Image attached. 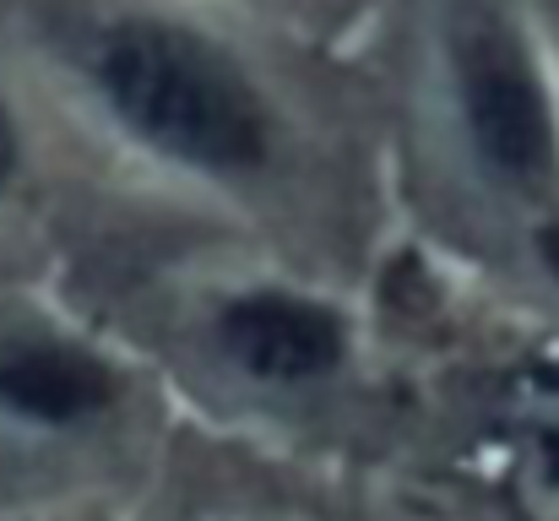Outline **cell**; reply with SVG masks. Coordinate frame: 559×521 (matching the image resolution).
I'll return each mask as SVG.
<instances>
[{
    "label": "cell",
    "instance_id": "52a82bcc",
    "mask_svg": "<svg viewBox=\"0 0 559 521\" xmlns=\"http://www.w3.org/2000/svg\"><path fill=\"white\" fill-rule=\"evenodd\" d=\"M0 521H131L120 500H49V506H5Z\"/></svg>",
    "mask_w": 559,
    "mask_h": 521
},
{
    "label": "cell",
    "instance_id": "277c9868",
    "mask_svg": "<svg viewBox=\"0 0 559 521\" xmlns=\"http://www.w3.org/2000/svg\"><path fill=\"white\" fill-rule=\"evenodd\" d=\"M180 353L201 391L250 407L326 396L359 358L348 305L305 272H228L186 299Z\"/></svg>",
    "mask_w": 559,
    "mask_h": 521
},
{
    "label": "cell",
    "instance_id": "6da1fadb",
    "mask_svg": "<svg viewBox=\"0 0 559 521\" xmlns=\"http://www.w3.org/2000/svg\"><path fill=\"white\" fill-rule=\"evenodd\" d=\"M115 164L245 223L343 201L380 131L354 49L250 0H0Z\"/></svg>",
    "mask_w": 559,
    "mask_h": 521
},
{
    "label": "cell",
    "instance_id": "9c48e42d",
    "mask_svg": "<svg viewBox=\"0 0 559 521\" xmlns=\"http://www.w3.org/2000/svg\"><path fill=\"white\" fill-rule=\"evenodd\" d=\"M533 11H538V27H544V44H549L555 82H559V0H533Z\"/></svg>",
    "mask_w": 559,
    "mask_h": 521
},
{
    "label": "cell",
    "instance_id": "7a4b0ae2",
    "mask_svg": "<svg viewBox=\"0 0 559 521\" xmlns=\"http://www.w3.org/2000/svg\"><path fill=\"white\" fill-rule=\"evenodd\" d=\"M370 55L413 185L559 294V82L533 0H391Z\"/></svg>",
    "mask_w": 559,
    "mask_h": 521
},
{
    "label": "cell",
    "instance_id": "3957f363",
    "mask_svg": "<svg viewBox=\"0 0 559 521\" xmlns=\"http://www.w3.org/2000/svg\"><path fill=\"white\" fill-rule=\"evenodd\" d=\"M158 380L131 347L33 294H0V511L115 500L147 478Z\"/></svg>",
    "mask_w": 559,
    "mask_h": 521
},
{
    "label": "cell",
    "instance_id": "ba28073f",
    "mask_svg": "<svg viewBox=\"0 0 559 521\" xmlns=\"http://www.w3.org/2000/svg\"><path fill=\"white\" fill-rule=\"evenodd\" d=\"M164 521H294L283 506H255V500H206V506H186V511H169Z\"/></svg>",
    "mask_w": 559,
    "mask_h": 521
},
{
    "label": "cell",
    "instance_id": "5b68a950",
    "mask_svg": "<svg viewBox=\"0 0 559 521\" xmlns=\"http://www.w3.org/2000/svg\"><path fill=\"white\" fill-rule=\"evenodd\" d=\"M511 489L533 521H559V380L522 391L506 424Z\"/></svg>",
    "mask_w": 559,
    "mask_h": 521
},
{
    "label": "cell",
    "instance_id": "8992f818",
    "mask_svg": "<svg viewBox=\"0 0 559 521\" xmlns=\"http://www.w3.org/2000/svg\"><path fill=\"white\" fill-rule=\"evenodd\" d=\"M250 5H261L266 16H277L310 38H326L337 49H348L359 33H370L391 11V0H250Z\"/></svg>",
    "mask_w": 559,
    "mask_h": 521
}]
</instances>
